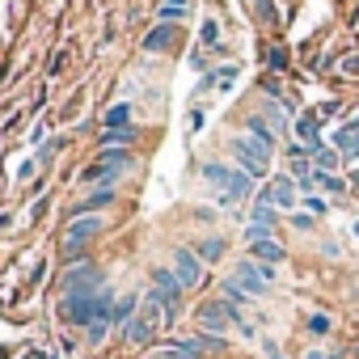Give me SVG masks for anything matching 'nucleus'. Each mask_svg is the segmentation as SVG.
Instances as JSON below:
<instances>
[{
    "label": "nucleus",
    "mask_w": 359,
    "mask_h": 359,
    "mask_svg": "<svg viewBox=\"0 0 359 359\" xmlns=\"http://www.w3.org/2000/svg\"><path fill=\"white\" fill-rule=\"evenodd\" d=\"M106 283H102V271L93 266V262H85V266H72L68 275H64V296H97Z\"/></svg>",
    "instance_id": "0eeeda50"
},
{
    "label": "nucleus",
    "mask_w": 359,
    "mask_h": 359,
    "mask_svg": "<svg viewBox=\"0 0 359 359\" xmlns=\"http://www.w3.org/2000/svg\"><path fill=\"white\" fill-rule=\"evenodd\" d=\"M245 5H250V9H254V13H258L262 22H275V18H279V13H275V5H271V0H245Z\"/></svg>",
    "instance_id": "c756f323"
},
{
    "label": "nucleus",
    "mask_w": 359,
    "mask_h": 359,
    "mask_svg": "<svg viewBox=\"0 0 359 359\" xmlns=\"http://www.w3.org/2000/svg\"><path fill=\"white\" fill-rule=\"evenodd\" d=\"M250 258L254 262H266V266H279L287 254H283V245L275 237H262V241H250Z\"/></svg>",
    "instance_id": "f8f14e48"
},
{
    "label": "nucleus",
    "mask_w": 359,
    "mask_h": 359,
    "mask_svg": "<svg viewBox=\"0 0 359 359\" xmlns=\"http://www.w3.org/2000/svg\"><path fill=\"white\" fill-rule=\"evenodd\" d=\"M300 203L309 208V216H325V199H321V195H304Z\"/></svg>",
    "instance_id": "7c9ffc66"
},
{
    "label": "nucleus",
    "mask_w": 359,
    "mask_h": 359,
    "mask_svg": "<svg viewBox=\"0 0 359 359\" xmlns=\"http://www.w3.org/2000/svg\"><path fill=\"white\" fill-rule=\"evenodd\" d=\"M220 300H229L233 309H241V304H250V296H245V292H241V287H237L233 279H224V283H220Z\"/></svg>",
    "instance_id": "5701e85b"
},
{
    "label": "nucleus",
    "mask_w": 359,
    "mask_h": 359,
    "mask_svg": "<svg viewBox=\"0 0 359 359\" xmlns=\"http://www.w3.org/2000/svg\"><path fill=\"white\" fill-rule=\"evenodd\" d=\"M275 275H279L275 266H266V262H254V258H245V262H237V266H233V275H229V279H233V283H237V287H241V292H245L250 300H254V296H266V292H271Z\"/></svg>",
    "instance_id": "f03ea898"
},
{
    "label": "nucleus",
    "mask_w": 359,
    "mask_h": 359,
    "mask_svg": "<svg viewBox=\"0 0 359 359\" xmlns=\"http://www.w3.org/2000/svg\"><path fill=\"white\" fill-rule=\"evenodd\" d=\"M250 224H262V229H275V208H266V203H254V220Z\"/></svg>",
    "instance_id": "cd10ccee"
},
{
    "label": "nucleus",
    "mask_w": 359,
    "mask_h": 359,
    "mask_svg": "<svg viewBox=\"0 0 359 359\" xmlns=\"http://www.w3.org/2000/svg\"><path fill=\"white\" fill-rule=\"evenodd\" d=\"M203 43H208V47H216V43H220V26H216L212 18L203 22Z\"/></svg>",
    "instance_id": "2f4dec72"
},
{
    "label": "nucleus",
    "mask_w": 359,
    "mask_h": 359,
    "mask_svg": "<svg viewBox=\"0 0 359 359\" xmlns=\"http://www.w3.org/2000/svg\"><path fill=\"white\" fill-rule=\"evenodd\" d=\"M173 275H177V283H182L187 292L199 287V283H203V262H199V254L187 250V245H177V250H173Z\"/></svg>",
    "instance_id": "6e6552de"
},
{
    "label": "nucleus",
    "mask_w": 359,
    "mask_h": 359,
    "mask_svg": "<svg viewBox=\"0 0 359 359\" xmlns=\"http://www.w3.org/2000/svg\"><path fill=\"white\" fill-rule=\"evenodd\" d=\"M342 165V156L334 152V148H313V173H330V169H338Z\"/></svg>",
    "instance_id": "aec40b11"
},
{
    "label": "nucleus",
    "mask_w": 359,
    "mask_h": 359,
    "mask_svg": "<svg viewBox=\"0 0 359 359\" xmlns=\"http://www.w3.org/2000/svg\"><path fill=\"white\" fill-rule=\"evenodd\" d=\"M342 68H346V72H355V68H359V55H346V60H342Z\"/></svg>",
    "instance_id": "f704fd0d"
},
{
    "label": "nucleus",
    "mask_w": 359,
    "mask_h": 359,
    "mask_svg": "<svg viewBox=\"0 0 359 359\" xmlns=\"http://www.w3.org/2000/svg\"><path fill=\"white\" fill-rule=\"evenodd\" d=\"M182 283H177V275L173 271H161V266H152V296H156V304L165 309V321H173L177 317V309H182Z\"/></svg>",
    "instance_id": "20e7f679"
},
{
    "label": "nucleus",
    "mask_w": 359,
    "mask_h": 359,
    "mask_svg": "<svg viewBox=\"0 0 359 359\" xmlns=\"http://www.w3.org/2000/svg\"><path fill=\"white\" fill-rule=\"evenodd\" d=\"M173 34H177L173 26H165V22H156V26H152V34L144 39V51H165V47L173 43Z\"/></svg>",
    "instance_id": "a211bd4d"
},
{
    "label": "nucleus",
    "mask_w": 359,
    "mask_h": 359,
    "mask_svg": "<svg viewBox=\"0 0 359 359\" xmlns=\"http://www.w3.org/2000/svg\"><path fill=\"white\" fill-rule=\"evenodd\" d=\"M304 359H325V355H321V351H309V355H304Z\"/></svg>",
    "instance_id": "c9c22d12"
},
{
    "label": "nucleus",
    "mask_w": 359,
    "mask_h": 359,
    "mask_svg": "<svg viewBox=\"0 0 359 359\" xmlns=\"http://www.w3.org/2000/svg\"><path fill=\"white\" fill-rule=\"evenodd\" d=\"M351 233H355V237H359V220H355V224H351Z\"/></svg>",
    "instance_id": "e433bc0d"
},
{
    "label": "nucleus",
    "mask_w": 359,
    "mask_h": 359,
    "mask_svg": "<svg viewBox=\"0 0 359 359\" xmlns=\"http://www.w3.org/2000/svg\"><path fill=\"white\" fill-rule=\"evenodd\" d=\"M334 144H338V152L359 156V118H355V123H346V127H338V131H334Z\"/></svg>",
    "instance_id": "f3484780"
},
{
    "label": "nucleus",
    "mask_w": 359,
    "mask_h": 359,
    "mask_svg": "<svg viewBox=\"0 0 359 359\" xmlns=\"http://www.w3.org/2000/svg\"><path fill=\"white\" fill-rule=\"evenodd\" d=\"M313 187H321V191H330V195L346 191V182H342V177H334V173H313Z\"/></svg>",
    "instance_id": "a878e982"
},
{
    "label": "nucleus",
    "mask_w": 359,
    "mask_h": 359,
    "mask_svg": "<svg viewBox=\"0 0 359 359\" xmlns=\"http://www.w3.org/2000/svg\"><path fill=\"white\" fill-rule=\"evenodd\" d=\"M135 313H140V296H123V300L114 304V325L127 330V325L135 321Z\"/></svg>",
    "instance_id": "6ab92c4d"
},
{
    "label": "nucleus",
    "mask_w": 359,
    "mask_h": 359,
    "mask_svg": "<svg viewBox=\"0 0 359 359\" xmlns=\"http://www.w3.org/2000/svg\"><path fill=\"white\" fill-rule=\"evenodd\" d=\"M195 254H199V262H220V258H224V241H220V237H203V241L195 245Z\"/></svg>",
    "instance_id": "412c9836"
},
{
    "label": "nucleus",
    "mask_w": 359,
    "mask_h": 359,
    "mask_svg": "<svg viewBox=\"0 0 359 359\" xmlns=\"http://www.w3.org/2000/svg\"><path fill=\"white\" fill-rule=\"evenodd\" d=\"M237 81V64H224L220 72H212V85H220V89H229Z\"/></svg>",
    "instance_id": "c85d7f7f"
},
{
    "label": "nucleus",
    "mask_w": 359,
    "mask_h": 359,
    "mask_svg": "<svg viewBox=\"0 0 359 359\" xmlns=\"http://www.w3.org/2000/svg\"><path fill=\"white\" fill-rule=\"evenodd\" d=\"M195 321H199V334H216V338H224L229 325H241L245 334H254V330L241 321V309H233L229 300H208V304H199Z\"/></svg>",
    "instance_id": "f257e3e1"
},
{
    "label": "nucleus",
    "mask_w": 359,
    "mask_h": 359,
    "mask_svg": "<svg viewBox=\"0 0 359 359\" xmlns=\"http://www.w3.org/2000/svg\"><path fill=\"white\" fill-rule=\"evenodd\" d=\"M110 325H114L110 317H93V321L85 325V338H89V342H106V334H110Z\"/></svg>",
    "instance_id": "b1692460"
},
{
    "label": "nucleus",
    "mask_w": 359,
    "mask_h": 359,
    "mask_svg": "<svg viewBox=\"0 0 359 359\" xmlns=\"http://www.w3.org/2000/svg\"><path fill=\"white\" fill-rule=\"evenodd\" d=\"M127 123H131V106L127 102H118V106L106 110V127H127Z\"/></svg>",
    "instance_id": "393cba45"
},
{
    "label": "nucleus",
    "mask_w": 359,
    "mask_h": 359,
    "mask_svg": "<svg viewBox=\"0 0 359 359\" xmlns=\"http://www.w3.org/2000/svg\"><path fill=\"white\" fill-rule=\"evenodd\" d=\"M258 203H266V208H279V212H292V208L300 203V195H296V177H287V173L271 177V182H266V191L258 195Z\"/></svg>",
    "instance_id": "423d86ee"
},
{
    "label": "nucleus",
    "mask_w": 359,
    "mask_h": 359,
    "mask_svg": "<svg viewBox=\"0 0 359 359\" xmlns=\"http://www.w3.org/2000/svg\"><path fill=\"white\" fill-rule=\"evenodd\" d=\"M110 177H114V169H106L102 161H93V165L85 169V187H114Z\"/></svg>",
    "instance_id": "4be33fe9"
},
{
    "label": "nucleus",
    "mask_w": 359,
    "mask_h": 359,
    "mask_svg": "<svg viewBox=\"0 0 359 359\" xmlns=\"http://www.w3.org/2000/svg\"><path fill=\"white\" fill-rule=\"evenodd\" d=\"M110 203H114V187H97V191L85 195V203H76V216H93V212H102Z\"/></svg>",
    "instance_id": "4468645a"
},
{
    "label": "nucleus",
    "mask_w": 359,
    "mask_h": 359,
    "mask_svg": "<svg viewBox=\"0 0 359 359\" xmlns=\"http://www.w3.org/2000/svg\"><path fill=\"white\" fill-rule=\"evenodd\" d=\"M271 68H275V72H287V55H283V51H271Z\"/></svg>",
    "instance_id": "473e14b6"
},
{
    "label": "nucleus",
    "mask_w": 359,
    "mask_h": 359,
    "mask_svg": "<svg viewBox=\"0 0 359 359\" xmlns=\"http://www.w3.org/2000/svg\"><path fill=\"white\" fill-rule=\"evenodd\" d=\"M229 148H233V156H237V165H241V173L250 177V182H254V177H266L271 156H266L258 144H250L245 135H233V140H229Z\"/></svg>",
    "instance_id": "39448f33"
},
{
    "label": "nucleus",
    "mask_w": 359,
    "mask_h": 359,
    "mask_svg": "<svg viewBox=\"0 0 359 359\" xmlns=\"http://www.w3.org/2000/svg\"><path fill=\"white\" fill-rule=\"evenodd\" d=\"M135 144V127H106L102 131V148H131Z\"/></svg>",
    "instance_id": "2eb2a0df"
},
{
    "label": "nucleus",
    "mask_w": 359,
    "mask_h": 359,
    "mask_svg": "<svg viewBox=\"0 0 359 359\" xmlns=\"http://www.w3.org/2000/svg\"><path fill=\"white\" fill-rule=\"evenodd\" d=\"M245 127H250V135H245V140H250V144H258V148L271 156V152H275V144H279V131H275V127H271V123H266L258 110L245 118Z\"/></svg>",
    "instance_id": "9b49d317"
},
{
    "label": "nucleus",
    "mask_w": 359,
    "mask_h": 359,
    "mask_svg": "<svg viewBox=\"0 0 359 359\" xmlns=\"http://www.w3.org/2000/svg\"><path fill=\"white\" fill-rule=\"evenodd\" d=\"M97 161H102L106 169H114V173H118V169H131V165H135V152H131V148H102V156H97Z\"/></svg>",
    "instance_id": "dca6fc26"
},
{
    "label": "nucleus",
    "mask_w": 359,
    "mask_h": 359,
    "mask_svg": "<svg viewBox=\"0 0 359 359\" xmlns=\"http://www.w3.org/2000/svg\"><path fill=\"white\" fill-rule=\"evenodd\" d=\"M330 330H334V317H330V313H313V317H309V334H317V338H325Z\"/></svg>",
    "instance_id": "bb28decb"
},
{
    "label": "nucleus",
    "mask_w": 359,
    "mask_h": 359,
    "mask_svg": "<svg viewBox=\"0 0 359 359\" xmlns=\"http://www.w3.org/2000/svg\"><path fill=\"white\" fill-rule=\"evenodd\" d=\"M60 317H64L68 325H81V330H85V325L97 317V296H64Z\"/></svg>",
    "instance_id": "1a4fd4ad"
},
{
    "label": "nucleus",
    "mask_w": 359,
    "mask_h": 359,
    "mask_svg": "<svg viewBox=\"0 0 359 359\" xmlns=\"http://www.w3.org/2000/svg\"><path fill=\"white\" fill-rule=\"evenodd\" d=\"M102 233V220L97 216H72V224H68V233H64V241H68V254H76L89 237H97Z\"/></svg>",
    "instance_id": "9d476101"
},
{
    "label": "nucleus",
    "mask_w": 359,
    "mask_h": 359,
    "mask_svg": "<svg viewBox=\"0 0 359 359\" xmlns=\"http://www.w3.org/2000/svg\"><path fill=\"white\" fill-rule=\"evenodd\" d=\"M292 224H296L300 233H309V229H313V216H292Z\"/></svg>",
    "instance_id": "72a5a7b5"
},
{
    "label": "nucleus",
    "mask_w": 359,
    "mask_h": 359,
    "mask_svg": "<svg viewBox=\"0 0 359 359\" xmlns=\"http://www.w3.org/2000/svg\"><path fill=\"white\" fill-rule=\"evenodd\" d=\"M203 177H208L212 187H220L224 195H233L237 203H241V199H250V177H245L241 169L224 165V161H208V165H203Z\"/></svg>",
    "instance_id": "7ed1b4c3"
},
{
    "label": "nucleus",
    "mask_w": 359,
    "mask_h": 359,
    "mask_svg": "<svg viewBox=\"0 0 359 359\" xmlns=\"http://www.w3.org/2000/svg\"><path fill=\"white\" fill-rule=\"evenodd\" d=\"M317 131H321V118H317V114H300V118H296V140H300L309 152L321 148V135H317Z\"/></svg>",
    "instance_id": "ddd939ff"
}]
</instances>
